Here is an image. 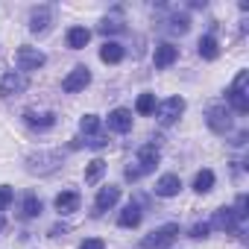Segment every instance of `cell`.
I'll return each instance as SVG.
<instances>
[{"label": "cell", "mask_w": 249, "mask_h": 249, "mask_svg": "<svg viewBox=\"0 0 249 249\" xmlns=\"http://www.w3.org/2000/svg\"><path fill=\"white\" fill-rule=\"evenodd\" d=\"M62 161H65V153L62 150H41V153L27 156V170L30 173H38V176H47V173L59 170Z\"/></svg>", "instance_id": "obj_1"}, {"label": "cell", "mask_w": 249, "mask_h": 249, "mask_svg": "<svg viewBox=\"0 0 249 249\" xmlns=\"http://www.w3.org/2000/svg\"><path fill=\"white\" fill-rule=\"evenodd\" d=\"M176 237H179V223H167V226L150 231V234L141 240V249H167Z\"/></svg>", "instance_id": "obj_2"}, {"label": "cell", "mask_w": 249, "mask_h": 249, "mask_svg": "<svg viewBox=\"0 0 249 249\" xmlns=\"http://www.w3.org/2000/svg\"><path fill=\"white\" fill-rule=\"evenodd\" d=\"M44 62H47V56L38 50V47H18V53H15V65H18V71H38V68H44Z\"/></svg>", "instance_id": "obj_3"}, {"label": "cell", "mask_w": 249, "mask_h": 249, "mask_svg": "<svg viewBox=\"0 0 249 249\" xmlns=\"http://www.w3.org/2000/svg\"><path fill=\"white\" fill-rule=\"evenodd\" d=\"M229 100H231V108L237 114H246L249 111V97H246V71H240L229 88Z\"/></svg>", "instance_id": "obj_4"}, {"label": "cell", "mask_w": 249, "mask_h": 249, "mask_svg": "<svg viewBox=\"0 0 249 249\" xmlns=\"http://www.w3.org/2000/svg\"><path fill=\"white\" fill-rule=\"evenodd\" d=\"M88 82H91V71H88L85 65H79V68H73V71L62 79V91H65V94H76V91H85Z\"/></svg>", "instance_id": "obj_5"}, {"label": "cell", "mask_w": 249, "mask_h": 249, "mask_svg": "<svg viewBox=\"0 0 249 249\" xmlns=\"http://www.w3.org/2000/svg\"><path fill=\"white\" fill-rule=\"evenodd\" d=\"M205 120H208V126H211L217 135H226V132L231 129V111H229L226 106H211Z\"/></svg>", "instance_id": "obj_6"}, {"label": "cell", "mask_w": 249, "mask_h": 249, "mask_svg": "<svg viewBox=\"0 0 249 249\" xmlns=\"http://www.w3.org/2000/svg\"><path fill=\"white\" fill-rule=\"evenodd\" d=\"M27 76H21L18 71H9L3 73V79H0V97H15V94H24L27 91Z\"/></svg>", "instance_id": "obj_7"}, {"label": "cell", "mask_w": 249, "mask_h": 249, "mask_svg": "<svg viewBox=\"0 0 249 249\" xmlns=\"http://www.w3.org/2000/svg\"><path fill=\"white\" fill-rule=\"evenodd\" d=\"M159 161H161V153H159V147L156 144H144L141 150H138V173L144 176V173H153L156 167H159Z\"/></svg>", "instance_id": "obj_8"}, {"label": "cell", "mask_w": 249, "mask_h": 249, "mask_svg": "<svg viewBox=\"0 0 249 249\" xmlns=\"http://www.w3.org/2000/svg\"><path fill=\"white\" fill-rule=\"evenodd\" d=\"M182 111H185V100L182 97H170V100H164L159 106V120L164 123V126H170V123H176L182 117Z\"/></svg>", "instance_id": "obj_9"}, {"label": "cell", "mask_w": 249, "mask_h": 249, "mask_svg": "<svg viewBox=\"0 0 249 249\" xmlns=\"http://www.w3.org/2000/svg\"><path fill=\"white\" fill-rule=\"evenodd\" d=\"M108 129L126 135V132L132 129V111H129V108H114V111L108 114Z\"/></svg>", "instance_id": "obj_10"}, {"label": "cell", "mask_w": 249, "mask_h": 249, "mask_svg": "<svg viewBox=\"0 0 249 249\" xmlns=\"http://www.w3.org/2000/svg\"><path fill=\"white\" fill-rule=\"evenodd\" d=\"M176 59H179V47H173L170 41H167V44H159L156 53H153V62H156V68H161V71L170 68Z\"/></svg>", "instance_id": "obj_11"}, {"label": "cell", "mask_w": 249, "mask_h": 249, "mask_svg": "<svg viewBox=\"0 0 249 249\" xmlns=\"http://www.w3.org/2000/svg\"><path fill=\"white\" fill-rule=\"evenodd\" d=\"M117 199H120V188H114V185H108V188H100V194H97V199H94V208H97V214H100V211H108V208H114V205H117Z\"/></svg>", "instance_id": "obj_12"}, {"label": "cell", "mask_w": 249, "mask_h": 249, "mask_svg": "<svg viewBox=\"0 0 249 249\" xmlns=\"http://www.w3.org/2000/svg\"><path fill=\"white\" fill-rule=\"evenodd\" d=\"M182 191V179L176 173H164L159 182H156V194L159 196H176Z\"/></svg>", "instance_id": "obj_13"}, {"label": "cell", "mask_w": 249, "mask_h": 249, "mask_svg": "<svg viewBox=\"0 0 249 249\" xmlns=\"http://www.w3.org/2000/svg\"><path fill=\"white\" fill-rule=\"evenodd\" d=\"M79 202H82V199H79V194H76V191H62V194L56 196V202H53V205H56V211H59V214H73V211H79Z\"/></svg>", "instance_id": "obj_14"}, {"label": "cell", "mask_w": 249, "mask_h": 249, "mask_svg": "<svg viewBox=\"0 0 249 249\" xmlns=\"http://www.w3.org/2000/svg\"><path fill=\"white\" fill-rule=\"evenodd\" d=\"M208 226L211 229H220V231H234L237 229V217L231 214V208H217L214 211V220Z\"/></svg>", "instance_id": "obj_15"}, {"label": "cell", "mask_w": 249, "mask_h": 249, "mask_svg": "<svg viewBox=\"0 0 249 249\" xmlns=\"http://www.w3.org/2000/svg\"><path fill=\"white\" fill-rule=\"evenodd\" d=\"M50 18H53V9L50 6H38L30 12V30L33 33H44L50 27Z\"/></svg>", "instance_id": "obj_16"}, {"label": "cell", "mask_w": 249, "mask_h": 249, "mask_svg": "<svg viewBox=\"0 0 249 249\" xmlns=\"http://www.w3.org/2000/svg\"><path fill=\"white\" fill-rule=\"evenodd\" d=\"M24 120L30 123V126H38V129H50L53 123H56V114H53V111H44V114H38V111L27 108V111H24Z\"/></svg>", "instance_id": "obj_17"}, {"label": "cell", "mask_w": 249, "mask_h": 249, "mask_svg": "<svg viewBox=\"0 0 249 249\" xmlns=\"http://www.w3.org/2000/svg\"><path fill=\"white\" fill-rule=\"evenodd\" d=\"M123 56H126V50H123L117 41H106V44L100 47V59H103L106 65H117V62H123Z\"/></svg>", "instance_id": "obj_18"}, {"label": "cell", "mask_w": 249, "mask_h": 249, "mask_svg": "<svg viewBox=\"0 0 249 249\" xmlns=\"http://www.w3.org/2000/svg\"><path fill=\"white\" fill-rule=\"evenodd\" d=\"M138 223H141V208H138L135 202H129L126 208L120 211V217H117V226H120V229H135Z\"/></svg>", "instance_id": "obj_19"}, {"label": "cell", "mask_w": 249, "mask_h": 249, "mask_svg": "<svg viewBox=\"0 0 249 249\" xmlns=\"http://www.w3.org/2000/svg\"><path fill=\"white\" fill-rule=\"evenodd\" d=\"M88 41H91V30H85V27H71L68 30V47L71 50H82Z\"/></svg>", "instance_id": "obj_20"}, {"label": "cell", "mask_w": 249, "mask_h": 249, "mask_svg": "<svg viewBox=\"0 0 249 249\" xmlns=\"http://www.w3.org/2000/svg\"><path fill=\"white\" fill-rule=\"evenodd\" d=\"M196 47H199V56H202L205 62H214V59L220 56V44H217V38H214V36H202Z\"/></svg>", "instance_id": "obj_21"}, {"label": "cell", "mask_w": 249, "mask_h": 249, "mask_svg": "<svg viewBox=\"0 0 249 249\" xmlns=\"http://www.w3.org/2000/svg\"><path fill=\"white\" fill-rule=\"evenodd\" d=\"M211 188H214V170L205 167V170H199V173L194 176V191H196V194H208Z\"/></svg>", "instance_id": "obj_22"}, {"label": "cell", "mask_w": 249, "mask_h": 249, "mask_svg": "<svg viewBox=\"0 0 249 249\" xmlns=\"http://www.w3.org/2000/svg\"><path fill=\"white\" fill-rule=\"evenodd\" d=\"M41 211H44L41 199H38L36 194H27V196H24V205H21V214H24V217L30 220V217H38Z\"/></svg>", "instance_id": "obj_23"}, {"label": "cell", "mask_w": 249, "mask_h": 249, "mask_svg": "<svg viewBox=\"0 0 249 249\" xmlns=\"http://www.w3.org/2000/svg\"><path fill=\"white\" fill-rule=\"evenodd\" d=\"M103 173H106V161H103V159H94V161L85 167V182H88V185H97V182L103 179Z\"/></svg>", "instance_id": "obj_24"}, {"label": "cell", "mask_w": 249, "mask_h": 249, "mask_svg": "<svg viewBox=\"0 0 249 249\" xmlns=\"http://www.w3.org/2000/svg\"><path fill=\"white\" fill-rule=\"evenodd\" d=\"M135 111H138V114H153V111H156V94H150V91H144V94H138V103H135Z\"/></svg>", "instance_id": "obj_25"}, {"label": "cell", "mask_w": 249, "mask_h": 249, "mask_svg": "<svg viewBox=\"0 0 249 249\" xmlns=\"http://www.w3.org/2000/svg\"><path fill=\"white\" fill-rule=\"evenodd\" d=\"M79 129H82V135H85V138L97 135V129H100V117H97V114H85V117L79 120Z\"/></svg>", "instance_id": "obj_26"}, {"label": "cell", "mask_w": 249, "mask_h": 249, "mask_svg": "<svg viewBox=\"0 0 249 249\" xmlns=\"http://www.w3.org/2000/svg\"><path fill=\"white\" fill-rule=\"evenodd\" d=\"M167 30H170V33H179V36H185V33L191 30V18H188V15H173Z\"/></svg>", "instance_id": "obj_27"}, {"label": "cell", "mask_w": 249, "mask_h": 249, "mask_svg": "<svg viewBox=\"0 0 249 249\" xmlns=\"http://www.w3.org/2000/svg\"><path fill=\"white\" fill-rule=\"evenodd\" d=\"M246 205H249V199H246V194H240V196H237V202H234V208H231V214L237 217V223L246 217Z\"/></svg>", "instance_id": "obj_28"}, {"label": "cell", "mask_w": 249, "mask_h": 249, "mask_svg": "<svg viewBox=\"0 0 249 249\" xmlns=\"http://www.w3.org/2000/svg\"><path fill=\"white\" fill-rule=\"evenodd\" d=\"M123 30H126V27H123L120 21H108V18H106V21L100 24V33H103V36H108V33H123Z\"/></svg>", "instance_id": "obj_29"}, {"label": "cell", "mask_w": 249, "mask_h": 249, "mask_svg": "<svg viewBox=\"0 0 249 249\" xmlns=\"http://www.w3.org/2000/svg\"><path fill=\"white\" fill-rule=\"evenodd\" d=\"M208 231H211V226H208V223H196V226L191 229V237H194V240H205V237H208Z\"/></svg>", "instance_id": "obj_30"}, {"label": "cell", "mask_w": 249, "mask_h": 249, "mask_svg": "<svg viewBox=\"0 0 249 249\" xmlns=\"http://www.w3.org/2000/svg\"><path fill=\"white\" fill-rule=\"evenodd\" d=\"M12 199H15L12 188H9V185H0V211H3V208H6V205L12 202Z\"/></svg>", "instance_id": "obj_31"}, {"label": "cell", "mask_w": 249, "mask_h": 249, "mask_svg": "<svg viewBox=\"0 0 249 249\" xmlns=\"http://www.w3.org/2000/svg\"><path fill=\"white\" fill-rule=\"evenodd\" d=\"M79 249H106V240H100V237H88V240L79 243Z\"/></svg>", "instance_id": "obj_32"}, {"label": "cell", "mask_w": 249, "mask_h": 249, "mask_svg": "<svg viewBox=\"0 0 249 249\" xmlns=\"http://www.w3.org/2000/svg\"><path fill=\"white\" fill-rule=\"evenodd\" d=\"M123 176H126L129 182H135V179H141V173H138V167H135V164H129V167H126V173H123Z\"/></svg>", "instance_id": "obj_33"}, {"label": "cell", "mask_w": 249, "mask_h": 249, "mask_svg": "<svg viewBox=\"0 0 249 249\" xmlns=\"http://www.w3.org/2000/svg\"><path fill=\"white\" fill-rule=\"evenodd\" d=\"M59 234H68V226H65V223H56V226L50 229V237H59Z\"/></svg>", "instance_id": "obj_34"}, {"label": "cell", "mask_w": 249, "mask_h": 249, "mask_svg": "<svg viewBox=\"0 0 249 249\" xmlns=\"http://www.w3.org/2000/svg\"><path fill=\"white\" fill-rule=\"evenodd\" d=\"M3 226H6V223H3V217H0V229H3Z\"/></svg>", "instance_id": "obj_35"}]
</instances>
